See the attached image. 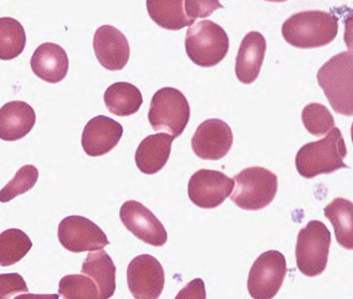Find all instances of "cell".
I'll return each instance as SVG.
<instances>
[{
  "label": "cell",
  "mask_w": 353,
  "mask_h": 299,
  "mask_svg": "<svg viewBox=\"0 0 353 299\" xmlns=\"http://www.w3.org/2000/svg\"><path fill=\"white\" fill-rule=\"evenodd\" d=\"M338 33V17L332 12L321 10L297 12L282 26L286 42L299 49L326 46L335 40Z\"/></svg>",
  "instance_id": "obj_1"
},
{
  "label": "cell",
  "mask_w": 353,
  "mask_h": 299,
  "mask_svg": "<svg viewBox=\"0 0 353 299\" xmlns=\"http://www.w3.org/2000/svg\"><path fill=\"white\" fill-rule=\"evenodd\" d=\"M347 155L345 139L338 127L334 126L320 141L307 143L298 151L295 166L305 179H314L321 174H330L343 168Z\"/></svg>",
  "instance_id": "obj_2"
},
{
  "label": "cell",
  "mask_w": 353,
  "mask_h": 299,
  "mask_svg": "<svg viewBox=\"0 0 353 299\" xmlns=\"http://www.w3.org/2000/svg\"><path fill=\"white\" fill-rule=\"evenodd\" d=\"M353 59L352 52L332 57L319 69L316 78L335 113L352 117Z\"/></svg>",
  "instance_id": "obj_3"
},
{
  "label": "cell",
  "mask_w": 353,
  "mask_h": 299,
  "mask_svg": "<svg viewBox=\"0 0 353 299\" xmlns=\"http://www.w3.org/2000/svg\"><path fill=\"white\" fill-rule=\"evenodd\" d=\"M185 50L188 57L195 65L200 68H213L228 55L227 32L214 21L196 22L188 28Z\"/></svg>",
  "instance_id": "obj_4"
},
{
  "label": "cell",
  "mask_w": 353,
  "mask_h": 299,
  "mask_svg": "<svg viewBox=\"0 0 353 299\" xmlns=\"http://www.w3.org/2000/svg\"><path fill=\"white\" fill-rule=\"evenodd\" d=\"M234 181L235 189L232 192L231 200L248 211L265 209L278 193V176L263 167L244 168L234 176Z\"/></svg>",
  "instance_id": "obj_5"
},
{
  "label": "cell",
  "mask_w": 353,
  "mask_h": 299,
  "mask_svg": "<svg viewBox=\"0 0 353 299\" xmlns=\"http://www.w3.org/2000/svg\"><path fill=\"white\" fill-rule=\"evenodd\" d=\"M190 119L189 102L179 90L162 88L152 97L148 119L154 131L167 132L177 138L183 135Z\"/></svg>",
  "instance_id": "obj_6"
},
{
  "label": "cell",
  "mask_w": 353,
  "mask_h": 299,
  "mask_svg": "<svg viewBox=\"0 0 353 299\" xmlns=\"http://www.w3.org/2000/svg\"><path fill=\"white\" fill-rule=\"evenodd\" d=\"M332 246V233L323 222L312 220L298 234L296 263L307 278H316L325 271Z\"/></svg>",
  "instance_id": "obj_7"
},
{
  "label": "cell",
  "mask_w": 353,
  "mask_h": 299,
  "mask_svg": "<svg viewBox=\"0 0 353 299\" xmlns=\"http://www.w3.org/2000/svg\"><path fill=\"white\" fill-rule=\"evenodd\" d=\"M288 267L284 254L270 250L261 254L251 267L248 291L254 299H272L285 281Z\"/></svg>",
  "instance_id": "obj_8"
},
{
  "label": "cell",
  "mask_w": 353,
  "mask_h": 299,
  "mask_svg": "<svg viewBox=\"0 0 353 299\" xmlns=\"http://www.w3.org/2000/svg\"><path fill=\"white\" fill-rule=\"evenodd\" d=\"M57 238L69 252H94L109 246L106 234L90 219L81 215H70L59 225Z\"/></svg>",
  "instance_id": "obj_9"
},
{
  "label": "cell",
  "mask_w": 353,
  "mask_h": 299,
  "mask_svg": "<svg viewBox=\"0 0 353 299\" xmlns=\"http://www.w3.org/2000/svg\"><path fill=\"white\" fill-rule=\"evenodd\" d=\"M234 181L221 171L201 168L190 177L188 195L193 204L199 208H218L231 195Z\"/></svg>",
  "instance_id": "obj_10"
},
{
  "label": "cell",
  "mask_w": 353,
  "mask_h": 299,
  "mask_svg": "<svg viewBox=\"0 0 353 299\" xmlns=\"http://www.w3.org/2000/svg\"><path fill=\"white\" fill-rule=\"evenodd\" d=\"M127 282L134 298L157 299L164 289L163 267L149 254L137 256L127 269Z\"/></svg>",
  "instance_id": "obj_11"
},
{
  "label": "cell",
  "mask_w": 353,
  "mask_h": 299,
  "mask_svg": "<svg viewBox=\"0 0 353 299\" xmlns=\"http://www.w3.org/2000/svg\"><path fill=\"white\" fill-rule=\"evenodd\" d=\"M123 224L139 240L155 247H163L168 232L150 209L134 200H127L120 209Z\"/></svg>",
  "instance_id": "obj_12"
},
{
  "label": "cell",
  "mask_w": 353,
  "mask_h": 299,
  "mask_svg": "<svg viewBox=\"0 0 353 299\" xmlns=\"http://www.w3.org/2000/svg\"><path fill=\"white\" fill-rule=\"evenodd\" d=\"M234 135L225 121L210 119L196 128L192 147L196 157L203 160L218 161L228 155L233 146Z\"/></svg>",
  "instance_id": "obj_13"
},
{
  "label": "cell",
  "mask_w": 353,
  "mask_h": 299,
  "mask_svg": "<svg viewBox=\"0 0 353 299\" xmlns=\"http://www.w3.org/2000/svg\"><path fill=\"white\" fill-rule=\"evenodd\" d=\"M93 47L98 61L109 71H120L129 61L128 40L123 32L110 25H103L95 31Z\"/></svg>",
  "instance_id": "obj_14"
},
{
  "label": "cell",
  "mask_w": 353,
  "mask_h": 299,
  "mask_svg": "<svg viewBox=\"0 0 353 299\" xmlns=\"http://www.w3.org/2000/svg\"><path fill=\"white\" fill-rule=\"evenodd\" d=\"M123 135V126L117 121L103 115L94 117L82 133V148L89 157H101L117 147Z\"/></svg>",
  "instance_id": "obj_15"
},
{
  "label": "cell",
  "mask_w": 353,
  "mask_h": 299,
  "mask_svg": "<svg viewBox=\"0 0 353 299\" xmlns=\"http://www.w3.org/2000/svg\"><path fill=\"white\" fill-rule=\"evenodd\" d=\"M266 49L265 38L259 32L251 31L244 37L235 62V75L241 84H251L259 78Z\"/></svg>",
  "instance_id": "obj_16"
},
{
  "label": "cell",
  "mask_w": 353,
  "mask_h": 299,
  "mask_svg": "<svg viewBox=\"0 0 353 299\" xmlns=\"http://www.w3.org/2000/svg\"><path fill=\"white\" fill-rule=\"evenodd\" d=\"M30 66L38 78L56 84L68 75L69 58L68 53L59 44L44 43L34 50Z\"/></svg>",
  "instance_id": "obj_17"
},
{
  "label": "cell",
  "mask_w": 353,
  "mask_h": 299,
  "mask_svg": "<svg viewBox=\"0 0 353 299\" xmlns=\"http://www.w3.org/2000/svg\"><path fill=\"white\" fill-rule=\"evenodd\" d=\"M36 113L30 104L12 101L0 109V139L5 142L19 141L36 125Z\"/></svg>",
  "instance_id": "obj_18"
},
{
  "label": "cell",
  "mask_w": 353,
  "mask_h": 299,
  "mask_svg": "<svg viewBox=\"0 0 353 299\" xmlns=\"http://www.w3.org/2000/svg\"><path fill=\"white\" fill-rule=\"evenodd\" d=\"M174 137L160 133L145 137L137 148L135 162L142 173L154 175L167 164Z\"/></svg>",
  "instance_id": "obj_19"
},
{
  "label": "cell",
  "mask_w": 353,
  "mask_h": 299,
  "mask_svg": "<svg viewBox=\"0 0 353 299\" xmlns=\"http://www.w3.org/2000/svg\"><path fill=\"white\" fill-rule=\"evenodd\" d=\"M81 273L93 280L99 289L100 298L113 297L117 289V268L111 257L104 250L88 253L82 264Z\"/></svg>",
  "instance_id": "obj_20"
},
{
  "label": "cell",
  "mask_w": 353,
  "mask_h": 299,
  "mask_svg": "<svg viewBox=\"0 0 353 299\" xmlns=\"http://www.w3.org/2000/svg\"><path fill=\"white\" fill-rule=\"evenodd\" d=\"M149 16L159 27L177 31L192 26L195 20L185 12V0H146Z\"/></svg>",
  "instance_id": "obj_21"
},
{
  "label": "cell",
  "mask_w": 353,
  "mask_h": 299,
  "mask_svg": "<svg viewBox=\"0 0 353 299\" xmlns=\"http://www.w3.org/2000/svg\"><path fill=\"white\" fill-rule=\"evenodd\" d=\"M104 103L114 115L128 117L141 109L143 97L136 86L129 82H116L105 92Z\"/></svg>",
  "instance_id": "obj_22"
},
{
  "label": "cell",
  "mask_w": 353,
  "mask_h": 299,
  "mask_svg": "<svg viewBox=\"0 0 353 299\" xmlns=\"http://www.w3.org/2000/svg\"><path fill=\"white\" fill-rule=\"evenodd\" d=\"M323 211L324 215L333 225L339 246L353 250V203L339 197L327 204Z\"/></svg>",
  "instance_id": "obj_23"
},
{
  "label": "cell",
  "mask_w": 353,
  "mask_h": 299,
  "mask_svg": "<svg viewBox=\"0 0 353 299\" xmlns=\"http://www.w3.org/2000/svg\"><path fill=\"white\" fill-rule=\"evenodd\" d=\"M27 36L20 21L12 17L0 18V59H14L26 47Z\"/></svg>",
  "instance_id": "obj_24"
},
{
  "label": "cell",
  "mask_w": 353,
  "mask_h": 299,
  "mask_svg": "<svg viewBox=\"0 0 353 299\" xmlns=\"http://www.w3.org/2000/svg\"><path fill=\"white\" fill-rule=\"evenodd\" d=\"M33 247L24 231L9 229L0 234V266L9 267L20 262Z\"/></svg>",
  "instance_id": "obj_25"
},
{
  "label": "cell",
  "mask_w": 353,
  "mask_h": 299,
  "mask_svg": "<svg viewBox=\"0 0 353 299\" xmlns=\"http://www.w3.org/2000/svg\"><path fill=\"white\" fill-rule=\"evenodd\" d=\"M59 294L65 299L100 298L97 284L83 273L63 276L59 282Z\"/></svg>",
  "instance_id": "obj_26"
},
{
  "label": "cell",
  "mask_w": 353,
  "mask_h": 299,
  "mask_svg": "<svg viewBox=\"0 0 353 299\" xmlns=\"http://www.w3.org/2000/svg\"><path fill=\"white\" fill-rule=\"evenodd\" d=\"M302 123L310 135L320 137L326 135L335 126V119L325 105L312 103L302 110Z\"/></svg>",
  "instance_id": "obj_27"
},
{
  "label": "cell",
  "mask_w": 353,
  "mask_h": 299,
  "mask_svg": "<svg viewBox=\"0 0 353 299\" xmlns=\"http://www.w3.org/2000/svg\"><path fill=\"white\" fill-rule=\"evenodd\" d=\"M39 177V171L34 165H24L16 173L8 184L0 190V202L8 203L16 197L33 189Z\"/></svg>",
  "instance_id": "obj_28"
},
{
  "label": "cell",
  "mask_w": 353,
  "mask_h": 299,
  "mask_svg": "<svg viewBox=\"0 0 353 299\" xmlns=\"http://www.w3.org/2000/svg\"><path fill=\"white\" fill-rule=\"evenodd\" d=\"M22 293H28V288L20 273H0V299L11 298Z\"/></svg>",
  "instance_id": "obj_29"
},
{
  "label": "cell",
  "mask_w": 353,
  "mask_h": 299,
  "mask_svg": "<svg viewBox=\"0 0 353 299\" xmlns=\"http://www.w3.org/2000/svg\"><path fill=\"white\" fill-rule=\"evenodd\" d=\"M224 8L219 0H185V12L190 18L205 19L218 9Z\"/></svg>",
  "instance_id": "obj_30"
},
{
  "label": "cell",
  "mask_w": 353,
  "mask_h": 299,
  "mask_svg": "<svg viewBox=\"0 0 353 299\" xmlns=\"http://www.w3.org/2000/svg\"><path fill=\"white\" fill-rule=\"evenodd\" d=\"M205 299V287L202 279H195L189 282L176 297V299Z\"/></svg>",
  "instance_id": "obj_31"
},
{
  "label": "cell",
  "mask_w": 353,
  "mask_h": 299,
  "mask_svg": "<svg viewBox=\"0 0 353 299\" xmlns=\"http://www.w3.org/2000/svg\"><path fill=\"white\" fill-rule=\"evenodd\" d=\"M266 1L274 2V3H282V2L288 1V0H266Z\"/></svg>",
  "instance_id": "obj_32"
}]
</instances>
